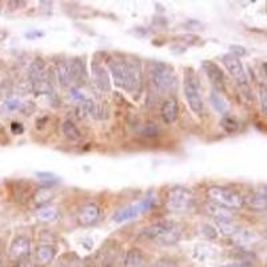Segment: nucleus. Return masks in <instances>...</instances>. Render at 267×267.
<instances>
[{
    "label": "nucleus",
    "mask_w": 267,
    "mask_h": 267,
    "mask_svg": "<svg viewBox=\"0 0 267 267\" xmlns=\"http://www.w3.org/2000/svg\"><path fill=\"white\" fill-rule=\"evenodd\" d=\"M243 205L253 211H267V197L260 192L247 195L243 198Z\"/></svg>",
    "instance_id": "16"
},
{
    "label": "nucleus",
    "mask_w": 267,
    "mask_h": 267,
    "mask_svg": "<svg viewBox=\"0 0 267 267\" xmlns=\"http://www.w3.org/2000/svg\"><path fill=\"white\" fill-rule=\"evenodd\" d=\"M202 234L207 238V239H215L218 236V231L214 226L208 225V223H203L202 225Z\"/></svg>",
    "instance_id": "31"
},
{
    "label": "nucleus",
    "mask_w": 267,
    "mask_h": 267,
    "mask_svg": "<svg viewBox=\"0 0 267 267\" xmlns=\"http://www.w3.org/2000/svg\"><path fill=\"white\" fill-rule=\"evenodd\" d=\"M26 36H27L28 39H36V38H40V36H44V32L31 31V32H27V34H26Z\"/></svg>",
    "instance_id": "39"
},
{
    "label": "nucleus",
    "mask_w": 267,
    "mask_h": 267,
    "mask_svg": "<svg viewBox=\"0 0 267 267\" xmlns=\"http://www.w3.org/2000/svg\"><path fill=\"white\" fill-rule=\"evenodd\" d=\"M234 238H235L238 245H247V243L254 242V238H255V236H254L253 233L247 231V230H239L238 234L234 235Z\"/></svg>",
    "instance_id": "29"
},
{
    "label": "nucleus",
    "mask_w": 267,
    "mask_h": 267,
    "mask_svg": "<svg viewBox=\"0 0 267 267\" xmlns=\"http://www.w3.org/2000/svg\"><path fill=\"white\" fill-rule=\"evenodd\" d=\"M62 130H63V134L66 135V138H68L69 140H80L82 139V132H80V130L78 129L77 125L74 123V122L71 120H66L64 123H63L62 126Z\"/></svg>",
    "instance_id": "25"
},
{
    "label": "nucleus",
    "mask_w": 267,
    "mask_h": 267,
    "mask_svg": "<svg viewBox=\"0 0 267 267\" xmlns=\"http://www.w3.org/2000/svg\"><path fill=\"white\" fill-rule=\"evenodd\" d=\"M221 126H222L223 130H225L226 132H229V134L235 132L236 130H238V127H239L238 120H236L235 118H233V116H225V118L221 120Z\"/></svg>",
    "instance_id": "28"
},
{
    "label": "nucleus",
    "mask_w": 267,
    "mask_h": 267,
    "mask_svg": "<svg viewBox=\"0 0 267 267\" xmlns=\"http://www.w3.org/2000/svg\"><path fill=\"white\" fill-rule=\"evenodd\" d=\"M259 91V102H260V110L264 116H267V86L263 83H260L258 87Z\"/></svg>",
    "instance_id": "30"
},
{
    "label": "nucleus",
    "mask_w": 267,
    "mask_h": 267,
    "mask_svg": "<svg viewBox=\"0 0 267 267\" xmlns=\"http://www.w3.org/2000/svg\"><path fill=\"white\" fill-rule=\"evenodd\" d=\"M0 249H2V245H0Z\"/></svg>",
    "instance_id": "43"
},
{
    "label": "nucleus",
    "mask_w": 267,
    "mask_h": 267,
    "mask_svg": "<svg viewBox=\"0 0 267 267\" xmlns=\"http://www.w3.org/2000/svg\"><path fill=\"white\" fill-rule=\"evenodd\" d=\"M31 254V242L27 236L19 235L16 236L10 246V259L12 262H20L27 259Z\"/></svg>",
    "instance_id": "10"
},
{
    "label": "nucleus",
    "mask_w": 267,
    "mask_h": 267,
    "mask_svg": "<svg viewBox=\"0 0 267 267\" xmlns=\"http://www.w3.org/2000/svg\"><path fill=\"white\" fill-rule=\"evenodd\" d=\"M125 267H144V254L140 249H130L123 260Z\"/></svg>",
    "instance_id": "19"
},
{
    "label": "nucleus",
    "mask_w": 267,
    "mask_h": 267,
    "mask_svg": "<svg viewBox=\"0 0 267 267\" xmlns=\"http://www.w3.org/2000/svg\"><path fill=\"white\" fill-rule=\"evenodd\" d=\"M36 216H38L39 221H42V222H52V221H55V219L59 216V210H58L56 206L52 205L42 206V207L38 208Z\"/></svg>",
    "instance_id": "22"
},
{
    "label": "nucleus",
    "mask_w": 267,
    "mask_h": 267,
    "mask_svg": "<svg viewBox=\"0 0 267 267\" xmlns=\"http://www.w3.org/2000/svg\"><path fill=\"white\" fill-rule=\"evenodd\" d=\"M91 74H92L95 86L99 90L104 91V92L111 90V80L108 77V72L98 60H92V63H91Z\"/></svg>",
    "instance_id": "11"
},
{
    "label": "nucleus",
    "mask_w": 267,
    "mask_h": 267,
    "mask_svg": "<svg viewBox=\"0 0 267 267\" xmlns=\"http://www.w3.org/2000/svg\"><path fill=\"white\" fill-rule=\"evenodd\" d=\"M203 69H205L206 75L208 77L210 82H211L212 87L215 88V91H223L225 90V78H223L222 69L219 68L218 64L211 60H206L202 63Z\"/></svg>",
    "instance_id": "12"
},
{
    "label": "nucleus",
    "mask_w": 267,
    "mask_h": 267,
    "mask_svg": "<svg viewBox=\"0 0 267 267\" xmlns=\"http://www.w3.org/2000/svg\"><path fill=\"white\" fill-rule=\"evenodd\" d=\"M215 257V249L210 246V245H205V243L197 245L194 249V253H192V258H194L197 262H201V263H207V262L212 260Z\"/></svg>",
    "instance_id": "17"
},
{
    "label": "nucleus",
    "mask_w": 267,
    "mask_h": 267,
    "mask_svg": "<svg viewBox=\"0 0 267 267\" xmlns=\"http://www.w3.org/2000/svg\"><path fill=\"white\" fill-rule=\"evenodd\" d=\"M35 110V104L31 102H26V103H21L20 111L26 115H31Z\"/></svg>",
    "instance_id": "35"
},
{
    "label": "nucleus",
    "mask_w": 267,
    "mask_h": 267,
    "mask_svg": "<svg viewBox=\"0 0 267 267\" xmlns=\"http://www.w3.org/2000/svg\"><path fill=\"white\" fill-rule=\"evenodd\" d=\"M107 67L116 86L127 91L135 90L127 59H120V58L111 56L107 59Z\"/></svg>",
    "instance_id": "5"
},
{
    "label": "nucleus",
    "mask_w": 267,
    "mask_h": 267,
    "mask_svg": "<svg viewBox=\"0 0 267 267\" xmlns=\"http://www.w3.org/2000/svg\"><path fill=\"white\" fill-rule=\"evenodd\" d=\"M101 218V208L94 203H88L83 206L78 212V222L84 227L94 226Z\"/></svg>",
    "instance_id": "13"
},
{
    "label": "nucleus",
    "mask_w": 267,
    "mask_h": 267,
    "mask_svg": "<svg viewBox=\"0 0 267 267\" xmlns=\"http://www.w3.org/2000/svg\"><path fill=\"white\" fill-rule=\"evenodd\" d=\"M56 255V249L51 245H42L36 249L35 257H36V262L42 266L51 263L54 258Z\"/></svg>",
    "instance_id": "18"
},
{
    "label": "nucleus",
    "mask_w": 267,
    "mask_h": 267,
    "mask_svg": "<svg viewBox=\"0 0 267 267\" xmlns=\"http://www.w3.org/2000/svg\"><path fill=\"white\" fill-rule=\"evenodd\" d=\"M6 38H7V32L3 31V30H0V43L3 42V40H6Z\"/></svg>",
    "instance_id": "41"
},
{
    "label": "nucleus",
    "mask_w": 267,
    "mask_h": 267,
    "mask_svg": "<svg viewBox=\"0 0 267 267\" xmlns=\"http://www.w3.org/2000/svg\"><path fill=\"white\" fill-rule=\"evenodd\" d=\"M69 74L71 79L77 82L78 84H83L87 82V69L84 66V62L80 58H74L71 62H68Z\"/></svg>",
    "instance_id": "14"
},
{
    "label": "nucleus",
    "mask_w": 267,
    "mask_h": 267,
    "mask_svg": "<svg viewBox=\"0 0 267 267\" xmlns=\"http://www.w3.org/2000/svg\"><path fill=\"white\" fill-rule=\"evenodd\" d=\"M150 79L153 82L154 86L162 92L174 90V87L177 84V78L175 74L171 69L170 66H167L164 63L153 62L150 64Z\"/></svg>",
    "instance_id": "3"
},
{
    "label": "nucleus",
    "mask_w": 267,
    "mask_h": 267,
    "mask_svg": "<svg viewBox=\"0 0 267 267\" xmlns=\"http://www.w3.org/2000/svg\"><path fill=\"white\" fill-rule=\"evenodd\" d=\"M36 177H38L40 181L44 182L45 184H50V186H51L52 183H56V182H58V177L52 173H36Z\"/></svg>",
    "instance_id": "32"
},
{
    "label": "nucleus",
    "mask_w": 267,
    "mask_h": 267,
    "mask_svg": "<svg viewBox=\"0 0 267 267\" xmlns=\"http://www.w3.org/2000/svg\"><path fill=\"white\" fill-rule=\"evenodd\" d=\"M183 90L184 96L187 99V103L192 112L195 114H202L203 112V101L201 96V88L197 82L194 72L190 68L184 71V80H183Z\"/></svg>",
    "instance_id": "7"
},
{
    "label": "nucleus",
    "mask_w": 267,
    "mask_h": 267,
    "mask_svg": "<svg viewBox=\"0 0 267 267\" xmlns=\"http://www.w3.org/2000/svg\"><path fill=\"white\" fill-rule=\"evenodd\" d=\"M206 210H207L208 215H211L215 221H225V219H233V214H231V210L229 208L222 207V206L215 205V203H208L206 206Z\"/></svg>",
    "instance_id": "20"
},
{
    "label": "nucleus",
    "mask_w": 267,
    "mask_h": 267,
    "mask_svg": "<svg viewBox=\"0 0 267 267\" xmlns=\"http://www.w3.org/2000/svg\"><path fill=\"white\" fill-rule=\"evenodd\" d=\"M222 63L230 75L236 80V83L242 87L247 86L246 71H245V67L238 56L233 55V54H226L222 56Z\"/></svg>",
    "instance_id": "9"
},
{
    "label": "nucleus",
    "mask_w": 267,
    "mask_h": 267,
    "mask_svg": "<svg viewBox=\"0 0 267 267\" xmlns=\"http://www.w3.org/2000/svg\"><path fill=\"white\" fill-rule=\"evenodd\" d=\"M151 267H178V266L174 263L173 260L160 259V260H158V262H155V263H154Z\"/></svg>",
    "instance_id": "37"
},
{
    "label": "nucleus",
    "mask_w": 267,
    "mask_h": 267,
    "mask_svg": "<svg viewBox=\"0 0 267 267\" xmlns=\"http://www.w3.org/2000/svg\"><path fill=\"white\" fill-rule=\"evenodd\" d=\"M216 227L221 231V234H223L225 236H234L235 234H238L239 227L234 222L233 219H225V221H215Z\"/></svg>",
    "instance_id": "24"
},
{
    "label": "nucleus",
    "mask_w": 267,
    "mask_h": 267,
    "mask_svg": "<svg viewBox=\"0 0 267 267\" xmlns=\"http://www.w3.org/2000/svg\"><path fill=\"white\" fill-rule=\"evenodd\" d=\"M230 54H233V55L235 56H243V55H246V48L243 47V45H238V44H233V45H230Z\"/></svg>",
    "instance_id": "34"
},
{
    "label": "nucleus",
    "mask_w": 267,
    "mask_h": 267,
    "mask_svg": "<svg viewBox=\"0 0 267 267\" xmlns=\"http://www.w3.org/2000/svg\"><path fill=\"white\" fill-rule=\"evenodd\" d=\"M54 195H55V191L52 190V187L45 186V187L36 190V192L34 194L32 199H34L35 205H38L39 207H42V206H45L47 203H50V201L54 198Z\"/></svg>",
    "instance_id": "23"
},
{
    "label": "nucleus",
    "mask_w": 267,
    "mask_h": 267,
    "mask_svg": "<svg viewBox=\"0 0 267 267\" xmlns=\"http://www.w3.org/2000/svg\"><path fill=\"white\" fill-rule=\"evenodd\" d=\"M207 197L215 205L229 208V210H238L243 206V197L235 190L221 187V186H211L207 188Z\"/></svg>",
    "instance_id": "4"
},
{
    "label": "nucleus",
    "mask_w": 267,
    "mask_h": 267,
    "mask_svg": "<svg viewBox=\"0 0 267 267\" xmlns=\"http://www.w3.org/2000/svg\"><path fill=\"white\" fill-rule=\"evenodd\" d=\"M223 267H250L247 263H230V264H226V266Z\"/></svg>",
    "instance_id": "40"
},
{
    "label": "nucleus",
    "mask_w": 267,
    "mask_h": 267,
    "mask_svg": "<svg viewBox=\"0 0 267 267\" xmlns=\"http://www.w3.org/2000/svg\"><path fill=\"white\" fill-rule=\"evenodd\" d=\"M142 235L147 239L154 240V242L163 245V246H171V245L179 242L182 236V230L177 223L166 219V221L156 222L144 229Z\"/></svg>",
    "instance_id": "1"
},
{
    "label": "nucleus",
    "mask_w": 267,
    "mask_h": 267,
    "mask_svg": "<svg viewBox=\"0 0 267 267\" xmlns=\"http://www.w3.org/2000/svg\"><path fill=\"white\" fill-rule=\"evenodd\" d=\"M16 267H35V264L30 260V258H27V259H23L20 260V262H17Z\"/></svg>",
    "instance_id": "38"
},
{
    "label": "nucleus",
    "mask_w": 267,
    "mask_h": 267,
    "mask_svg": "<svg viewBox=\"0 0 267 267\" xmlns=\"http://www.w3.org/2000/svg\"><path fill=\"white\" fill-rule=\"evenodd\" d=\"M56 77H58L60 86L68 87L71 84L72 79H71V74H69L68 62H66V60L58 62V64H56Z\"/></svg>",
    "instance_id": "21"
},
{
    "label": "nucleus",
    "mask_w": 267,
    "mask_h": 267,
    "mask_svg": "<svg viewBox=\"0 0 267 267\" xmlns=\"http://www.w3.org/2000/svg\"><path fill=\"white\" fill-rule=\"evenodd\" d=\"M160 115H162L164 123H174L177 120L178 115H179V106H178L177 99H174V98L167 99L160 108Z\"/></svg>",
    "instance_id": "15"
},
{
    "label": "nucleus",
    "mask_w": 267,
    "mask_h": 267,
    "mask_svg": "<svg viewBox=\"0 0 267 267\" xmlns=\"http://www.w3.org/2000/svg\"><path fill=\"white\" fill-rule=\"evenodd\" d=\"M153 203H154L153 198H146L142 202H138V203H132V205L126 206V207L120 208V210H118V211L115 212L112 219H114V222L116 223H123V222H127V221H131V219L140 215V214L146 211V210H149V208L153 206Z\"/></svg>",
    "instance_id": "8"
},
{
    "label": "nucleus",
    "mask_w": 267,
    "mask_h": 267,
    "mask_svg": "<svg viewBox=\"0 0 267 267\" xmlns=\"http://www.w3.org/2000/svg\"><path fill=\"white\" fill-rule=\"evenodd\" d=\"M28 77H30L32 90L36 95L51 94L54 91L51 80H48L47 72H45L44 62L40 58L35 59L31 63L30 69H28Z\"/></svg>",
    "instance_id": "6"
},
{
    "label": "nucleus",
    "mask_w": 267,
    "mask_h": 267,
    "mask_svg": "<svg viewBox=\"0 0 267 267\" xmlns=\"http://www.w3.org/2000/svg\"><path fill=\"white\" fill-rule=\"evenodd\" d=\"M263 69H264V74L267 75V63H263Z\"/></svg>",
    "instance_id": "42"
},
{
    "label": "nucleus",
    "mask_w": 267,
    "mask_h": 267,
    "mask_svg": "<svg viewBox=\"0 0 267 267\" xmlns=\"http://www.w3.org/2000/svg\"><path fill=\"white\" fill-rule=\"evenodd\" d=\"M11 131H12V134H15V135H20V134H23V131H25V127H23L21 123H19V122H12V123H11Z\"/></svg>",
    "instance_id": "36"
},
{
    "label": "nucleus",
    "mask_w": 267,
    "mask_h": 267,
    "mask_svg": "<svg viewBox=\"0 0 267 267\" xmlns=\"http://www.w3.org/2000/svg\"><path fill=\"white\" fill-rule=\"evenodd\" d=\"M56 267H80V260L77 255L67 254L58 262Z\"/></svg>",
    "instance_id": "27"
},
{
    "label": "nucleus",
    "mask_w": 267,
    "mask_h": 267,
    "mask_svg": "<svg viewBox=\"0 0 267 267\" xmlns=\"http://www.w3.org/2000/svg\"><path fill=\"white\" fill-rule=\"evenodd\" d=\"M195 206L194 192L187 187L177 186L168 191L166 201V208L173 212H187Z\"/></svg>",
    "instance_id": "2"
},
{
    "label": "nucleus",
    "mask_w": 267,
    "mask_h": 267,
    "mask_svg": "<svg viewBox=\"0 0 267 267\" xmlns=\"http://www.w3.org/2000/svg\"><path fill=\"white\" fill-rule=\"evenodd\" d=\"M210 102H211L212 107L215 108V111H218L219 114H226L227 112V104H226L225 99L216 91H212L211 94H210Z\"/></svg>",
    "instance_id": "26"
},
{
    "label": "nucleus",
    "mask_w": 267,
    "mask_h": 267,
    "mask_svg": "<svg viewBox=\"0 0 267 267\" xmlns=\"http://www.w3.org/2000/svg\"><path fill=\"white\" fill-rule=\"evenodd\" d=\"M6 107H7L8 110H11V111L20 110L21 102L19 101V99H16V98H11V99H7V101H6Z\"/></svg>",
    "instance_id": "33"
}]
</instances>
